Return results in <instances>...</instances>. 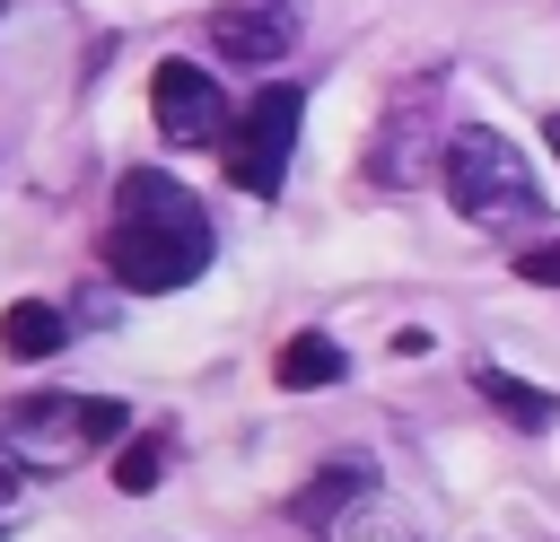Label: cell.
<instances>
[{
	"label": "cell",
	"mask_w": 560,
	"mask_h": 542,
	"mask_svg": "<svg viewBox=\"0 0 560 542\" xmlns=\"http://www.w3.org/2000/svg\"><path fill=\"white\" fill-rule=\"evenodd\" d=\"M298 122H306V96L280 79V87H262L236 122H228V184L236 192H254V201H271L280 192V175H289V157H298Z\"/></svg>",
	"instance_id": "obj_4"
},
{
	"label": "cell",
	"mask_w": 560,
	"mask_h": 542,
	"mask_svg": "<svg viewBox=\"0 0 560 542\" xmlns=\"http://www.w3.org/2000/svg\"><path fill=\"white\" fill-rule=\"evenodd\" d=\"M149 114H158V131H166L175 149L228 140V96H219V79H210L201 61H158V70H149Z\"/></svg>",
	"instance_id": "obj_6"
},
{
	"label": "cell",
	"mask_w": 560,
	"mask_h": 542,
	"mask_svg": "<svg viewBox=\"0 0 560 542\" xmlns=\"http://www.w3.org/2000/svg\"><path fill=\"white\" fill-rule=\"evenodd\" d=\"M0 9H9V0H0Z\"/></svg>",
	"instance_id": "obj_15"
},
{
	"label": "cell",
	"mask_w": 560,
	"mask_h": 542,
	"mask_svg": "<svg viewBox=\"0 0 560 542\" xmlns=\"http://www.w3.org/2000/svg\"><path fill=\"white\" fill-rule=\"evenodd\" d=\"M542 140H551V157H560V114H551V122H542Z\"/></svg>",
	"instance_id": "obj_14"
},
{
	"label": "cell",
	"mask_w": 560,
	"mask_h": 542,
	"mask_svg": "<svg viewBox=\"0 0 560 542\" xmlns=\"http://www.w3.org/2000/svg\"><path fill=\"white\" fill-rule=\"evenodd\" d=\"M516 280H534V288H560V245H534V254L516 262Z\"/></svg>",
	"instance_id": "obj_13"
},
{
	"label": "cell",
	"mask_w": 560,
	"mask_h": 542,
	"mask_svg": "<svg viewBox=\"0 0 560 542\" xmlns=\"http://www.w3.org/2000/svg\"><path fill=\"white\" fill-rule=\"evenodd\" d=\"M158 472H166V446H158V437H131V446H122V463H114V490L149 498V490H158Z\"/></svg>",
	"instance_id": "obj_12"
},
{
	"label": "cell",
	"mask_w": 560,
	"mask_h": 542,
	"mask_svg": "<svg viewBox=\"0 0 560 542\" xmlns=\"http://www.w3.org/2000/svg\"><path fill=\"white\" fill-rule=\"evenodd\" d=\"M271 376H280L289 393H315V385H341V376H350V358H341V341H324V332H298V341H280Z\"/></svg>",
	"instance_id": "obj_9"
},
{
	"label": "cell",
	"mask_w": 560,
	"mask_h": 542,
	"mask_svg": "<svg viewBox=\"0 0 560 542\" xmlns=\"http://www.w3.org/2000/svg\"><path fill=\"white\" fill-rule=\"evenodd\" d=\"M70 341V323H61V306H44V297H18L9 315H0V350L9 358H52Z\"/></svg>",
	"instance_id": "obj_10"
},
{
	"label": "cell",
	"mask_w": 560,
	"mask_h": 542,
	"mask_svg": "<svg viewBox=\"0 0 560 542\" xmlns=\"http://www.w3.org/2000/svg\"><path fill=\"white\" fill-rule=\"evenodd\" d=\"M359 490H368V463H324V472H315V481H306V490L289 498V516L324 533V525H332V516H341V507H350Z\"/></svg>",
	"instance_id": "obj_11"
},
{
	"label": "cell",
	"mask_w": 560,
	"mask_h": 542,
	"mask_svg": "<svg viewBox=\"0 0 560 542\" xmlns=\"http://www.w3.org/2000/svg\"><path fill=\"white\" fill-rule=\"evenodd\" d=\"M219 236H210V210L158 175V166H131L114 184V219H105V271L140 297H166V288H192L210 271Z\"/></svg>",
	"instance_id": "obj_1"
},
{
	"label": "cell",
	"mask_w": 560,
	"mask_h": 542,
	"mask_svg": "<svg viewBox=\"0 0 560 542\" xmlns=\"http://www.w3.org/2000/svg\"><path fill=\"white\" fill-rule=\"evenodd\" d=\"M289 44H298V9L289 0H228V9H210V52L219 61L271 70Z\"/></svg>",
	"instance_id": "obj_7"
},
{
	"label": "cell",
	"mask_w": 560,
	"mask_h": 542,
	"mask_svg": "<svg viewBox=\"0 0 560 542\" xmlns=\"http://www.w3.org/2000/svg\"><path fill=\"white\" fill-rule=\"evenodd\" d=\"M438 175H446V201H455L472 227H490V236H508V227H534V219H542L534 166H525V149H516L508 131H455Z\"/></svg>",
	"instance_id": "obj_3"
},
{
	"label": "cell",
	"mask_w": 560,
	"mask_h": 542,
	"mask_svg": "<svg viewBox=\"0 0 560 542\" xmlns=\"http://www.w3.org/2000/svg\"><path fill=\"white\" fill-rule=\"evenodd\" d=\"M472 393H481L508 428H551V420H560V393H542V385H525V376H508V367H490V358L472 367Z\"/></svg>",
	"instance_id": "obj_8"
},
{
	"label": "cell",
	"mask_w": 560,
	"mask_h": 542,
	"mask_svg": "<svg viewBox=\"0 0 560 542\" xmlns=\"http://www.w3.org/2000/svg\"><path fill=\"white\" fill-rule=\"evenodd\" d=\"M131 437V411L105 402V393H35V402H9L0 411V472L9 490L35 481V472H70V463H96L105 446Z\"/></svg>",
	"instance_id": "obj_2"
},
{
	"label": "cell",
	"mask_w": 560,
	"mask_h": 542,
	"mask_svg": "<svg viewBox=\"0 0 560 542\" xmlns=\"http://www.w3.org/2000/svg\"><path fill=\"white\" fill-rule=\"evenodd\" d=\"M429 96H438V79H420V87H402L394 105H385V122H376V149H368V175L376 184H420L429 166H446V140H438V114H429Z\"/></svg>",
	"instance_id": "obj_5"
}]
</instances>
